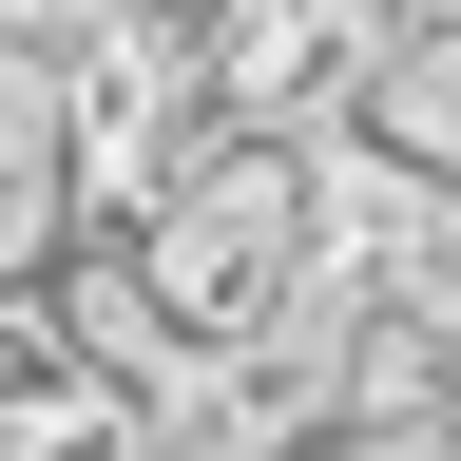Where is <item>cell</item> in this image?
I'll list each match as a JSON object with an SVG mask.
<instances>
[{"label":"cell","mask_w":461,"mask_h":461,"mask_svg":"<svg viewBox=\"0 0 461 461\" xmlns=\"http://www.w3.org/2000/svg\"><path fill=\"white\" fill-rule=\"evenodd\" d=\"M96 250V115H77V39L0 20V308H39Z\"/></svg>","instance_id":"obj_1"}]
</instances>
